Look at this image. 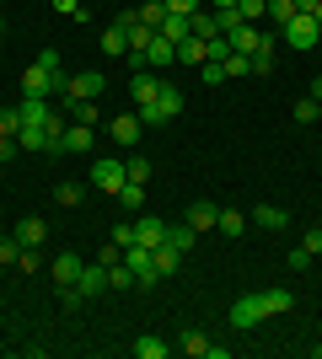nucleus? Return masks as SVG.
Wrapping results in <instances>:
<instances>
[{"instance_id": "f257e3e1", "label": "nucleus", "mask_w": 322, "mask_h": 359, "mask_svg": "<svg viewBox=\"0 0 322 359\" xmlns=\"http://www.w3.org/2000/svg\"><path fill=\"white\" fill-rule=\"evenodd\" d=\"M135 113H140V123H145V129H161V123H172L177 113H183V91L161 81V91H156V102L135 107Z\"/></svg>"}, {"instance_id": "f03ea898", "label": "nucleus", "mask_w": 322, "mask_h": 359, "mask_svg": "<svg viewBox=\"0 0 322 359\" xmlns=\"http://www.w3.org/2000/svg\"><path fill=\"white\" fill-rule=\"evenodd\" d=\"M86 182H92L97 194H107V198H113V194L123 188V182H129V172H123V161H119V156H97V161H92V172H86Z\"/></svg>"}, {"instance_id": "7ed1b4c3", "label": "nucleus", "mask_w": 322, "mask_h": 359, "mask_svg": "<svg viewBox=\"0 0 322 359\" xmlns=\"http://www.w3.org/2000/svg\"><path fill=\"white\" fill-rule=\"evenodd\" d=\"M107 91V75L102 70H76L70 81H65V102H97Z\"/></svg>"}, {"instance_id": "20e7f679", "label": "nucleus", "mask_w": 322, "mask_h": 359, "mask_svg": "<svg viewBox=\"0 0 322 359\" xmlns=\"http://www.w3.org/2000/svg\"><path fill=\"white\" fill-rule=\"evenodd\" d=\"M317 38H322V22H317V16H307V11H295V16H290V27L279 32V43L301 48V54H307V48H317Z\"/></svg>"}, {"instance_id": "39448f33", "label": "nucleus", "mask_w": 322, "mask_h": 359, "mask_svg": "<svg viewBox=\"0 0 322 359\" xmlns=\"http://www.w3.org/2000/svg\"><path fill=\"white\" fill-rule=\"evenodd\" d=\"M102 135H113V145H140L145 123H140V113H113V118L102 123Z\"/></svg>"}, {"instance_id": "423d86ee", "label": "nucleus", "mask_w": 322, "mask_h": 359, "mask_svg": "<svg viewBox=\"0 0 322 359\" xmlns=\"http://www.w3.org/2000/svg\"><path fill=\"white\" fill-rule=\"evenodd\" d=\"M263 316H269V306H263V290H258V295H242L236 306H231V327L247 332V327H258Z\"/></svg>"}, {"instance_id": "0eeeda50", "label": "nucleus", "mask_w": 322, "mask_h": 359, "mask_svg": "<svg viewBox=\"0 0 322 359\" xmlns=\"http://www.w3.org/2000/svg\"><path fill=\"white\" fill-rule=\"evenodd\" d=\"M76 290H81V300H97V295H102V290H107V263H102V257H92V263L81 269Z\"/></svg>"}, {"instance_id": "6e6552de", "label": "nucleus", "mask_w": 322, "mask_h": 359, "mask_svg": "<svg viewBox=\"0 0 322 359\" xmlns=\"http://www.w3.org/2000/svg\"><path fill=\"white\" fill-rule=\"evenodd\" d=\"M135 241H140V247H151V252H156V247H167V220H161V215H140V220H135Z\"/></svg>"}, {"instance_id": "1a4fd4ad", "label": "nucleus", "mask_w": 322, "mask_h": 359, "mask_svg": "<svg viewBox=\"0 0 322 359\" xmlns=\"http://www.w3.org/2000/svg\"><path fill=\"white\" fill-rule=\"evenodd\" d=\"M54 75L43 70V65H27V70H22V97H54Z\"/></svg>"}, {"instance_id": "9d476101", "label": "nucleus", "mask_w": 322, "mask_h": 359, "mask_svg": "<svg viewBox=\"0 0 322 359\" xmlns=\"http://www.w3.org/2000/svg\"><path fill=\"white\" fill-rule=\"evenodd\" d=\"M92 140H97V129H92V123H65L60 150H70V156H86V150H92Z\"/></svg>"}, {"instance_id": "9b49d317", "label": "nucleus", "mask_w": 322, "mask_h": 359, "mask_svg": "<svg viewBox=\"0 0 322 359\" xmlns=\"http://www.w3.org/2000/svg\"><path fill=\"white\" fill-rule=\"evenodd\" d=\"M156 91H161V75H156V70H135V75H129V97H135V107L156 102Z\"/></svg>"}, {"instance_id": "f8f14e48", "label": "nucleus", "mask_w": 322, "mask_h": 359, "mask_svg": "<svg viewBox=\"0 0 322 359\" xmlns=\"http://www.w3.org/2000/svg\"><path fill=\"white\" fill-rule=\"evenodd\" d=\"M81 269H86V257H76V252H60V257H54V263H48V273H54V285H76V279H81Z\"/></svg>"}, {"instance_id": "ddd939ff", "label": "nucleus", "mask_w": 322, "mask_h": 359, "mask_svg": "<svg viewBox=\"0 0 322 359\" xmlns=\"http://www.w3.org/2000/svg\"><path fill=\"white\" fill-rule=\"evenodd\" d=\"M167 65H177V43H167V38L156 32V43L145 48V70H167Z\"/></svg>"}, {"instance_id": "4468645a", "label": "nucleus", "mask_w": 322, "mask_h": 359, "mask_svg": "<svg viewBox=\"0 0 322 359\" xmlns=\"http://www.w3.org/2000/svg\"><path fill=\"white\" fill-rule=\"evenodd\" d=\"M11 236L22 241V247H43V241H48V220H38V215H27V220L16 225Z\"/></svg>"}, {"instance_id": "2eb2a0df", "label": "nucleus", "mask_w": 322, "mask_h": 359, "mask_svg": "<svg viewBox=\"0 0 322 359\" xmlns=\"http://www.w3.org/2000/svg\"><path fill=\"white\" fill-rule=\"evenodd\" d=\"M97 48H102L107 60H123V54H129V32L113 22V27H102V43H97Z\"/></svg>"}, {"instance_id": "dca6fc26", "label": "nucleus", "mask_w": 322, "mask_h": 359, "mask_svg": "<svg viewBox=\"0 0 322 359\" xmlns=\"http://www.w3.org/2000/svg\"><path fill=\"white\" fill-rule=\"evenodd\" d=\"M215 220H220V204H210V198H199V204H194V210H188V225H194V231H215Z\"/></svg>"}, {"instance_id": "f3484780", "label": "nucleus", "mask_w": 322, "mask_h": 359, "mask_svg": "<svg viewBox=\"0 0 322 359\" xmlns=\"http://www.w3.org/2000/svg\"><path fill=\"white\" fill-rule=\"evenodd\" d=\"M156 32H161L167 43H183V38H194V27H188V16H177V11H167V16H161V27H156Z\"/></svg>"}, {"instance_id": "a211bd4d", "label": "nucleus", "mask_w": 322, "mask_h": 359, "mask_svg": "<svg viewBox=\"0 0 322 359\" xmlns=\"http://www.w3.org/2000/svg\"><path fill=\"white\" fill-rule=\"evenodd\" d=\"M113 198H119V210H123V215H140V210H145V182H123Z\"/></svg>"}, {"instance_id": "6ab92c4d", "label": "nucleus", "mask_w": 322, "mask_h": 359, "mask_svg": "<svg viewBox=\"0 0 322 359\" xmlns=\"http://www.w3.org/2000/svg\"><path fill=\"white\" fill-rule=\"evenodd\" d=\"M253 220H258L263 231H285V225H290V215L279 210V204H253Z\"/></svg>"}, {"instance_id": "aec40b11", "label": "nucleus", "mask_w": 322, "mask_h": 359, "mask_svg": "<svg viewBox=\"0 0 322 359\" xmlns=\"http://www.w3.org/2000/svg\"><path fill=\"white\" fill-rule=\"evenodd\" d=\"M86 188H92V182H60V188H54V204H60V210H81Z\"/></svg>"}, {"instance_id": "412c9836", "label": "nucleus", "mask_w": 322, "mask_h": 359, "mask_svg": "<svg viewBox=\"0 0 322 359\" xmlns=\"http://www.w3.org/2000/svg\"><path fill=\"white\" fill-rule=\"evenodd\" d=\"M107 290H119V295H123V290H140L135 285V269H129L123 257H119V263H107Z\"/></svg>"}, {"instance_id": "4be33fe9", "label": "nucleus", "mask_w": 322, "mask_h": 359, "mask_svg": "<svg viewBox=\"0 0 322 359\" xmlns=\"http://www.w3.org/2000/svg\"><path fill=\"white\" fill-rule=\"evenodd\" d=\"M215 231L236 241V236H242V231H247V210H220V220H215Z\"/></svg>"}, {"instance_id": "5701e85b", "label": "nucleus", "mask_w": 322, "mask_h": 359, "mask_svg": "<svg viewBox=\"0 0 322 359\" xmlns=\"http://www.w3.org/2000/svg\"><path fill=\"white\" fill-rule=\"evenodd\" d=\"M172 344H161L156 332H145V338H135V359H167Z\"/></svg>"}, {"instance_id": "b1692460", "label": "nucleus", "mask_w": 322, "mask_h": 359, "mask_svg": "<svg viewBox=\"0 0 322 359\" xmlns=\"http://www.w3.org/2000/svg\"><path fill=\"white\" fill-rule=\"evenodd\" d=\"M290 16H295V0H269V16H263V22H269L274 32H285V27H290Z\"/></svg>"}, {"instance_id": "393cba45", "label": "nucleus", "mask_w": 322, "mask_h": 359, "mask_svg": "<svg viewBox=\"0 0 322 359\" xmlns=\"http://www.w3.org/2000/svg\"><path fill=\"white\" fill-rule=\"evenodd\" d=\"M188 27H194V38H220V27H215V11H210V6H199V11L188 16Z\"/></svg>"}, {"instance_id": "a878e982", "label": "nucleus", "mask_w": 322, "mask_h": 359, "mask_svg": "<svg viewBox=\"0 0 322 359\" xmlns=\"http://www.w3.org/2000/svg\"><path fill=\"white\" fill-rule=\"evenodd\" d=\"M32 65H43V70L54 75V86L65 91V81H70V75H65V60H60V48H43V54H38V60H32Z\"/></svg>"}, {"instance_id": "bb28decb", "label": "nucleus", "mask_w": 322, "mask_h": 359, "mask_svg": "<svg viewBox=\"0 0 322 359\" xmlns=\"http://www.w3.org/2000/svg\"><path fill=\"white\" fill-rule=\"evenodd\" d=\"M194 241H199V231H194V225H167V247H177V252H188V247H194Z\"/></svg>"}, {"instance_id": "cd10ccee", "label": "nucleus", "mask_w": 322, "mask_h": 359, "mask_svg": "<svg viewBox=\"0 0 322 359\" xmlns=\"http://www.w3.org/2000/svg\"><path fill=\"white\" fill-rule=\"evenodd\" d=\"M177 348H183L188 359H210V338H204V332H183V338H177Z\"/></svg>"}, {"instance_id": "c85d7f7f", "label": "nucleus", "mask_w": 322, "mask_h": 359, "mask_svg": "<svg viewBox=\"0 0 322 359\" xmlns=\"http://www.w3.org/2000/svg\"><path fill=\"white\" fill-rule=\"evenodd\" d=\"M177 65H194V70H199L204 65V38H183V43H177Z\"/></svg>"}, {"instance_id": "c756f323", "label": "nucleus", "mask_w": 322, "mask_h": 359, "mask_svg": "<svg viewBox=\"0 0 322 359\" xmlns=\"http://www.w3.org/2000/svg\"><path fill=\"white\" fill-rule=\"evenodd\" d=\"M65 107H70V123H92V129L102 123V107L97 102H65Z\"/></svg>"}, {"instance_id": "7c9ffc66", "label": "nucleus", "mask_w": 322, "mask_h": 359, "mask_svg": "<svg viewBox=\"0 0 322 359\" xmlns=\"http://www.w3.org/2000/svg\"><path fill=\"white\" fill-rule=\"evenodd\" d=\"M177 263H183V252H177V247H156V273H161V279H172V273H177Z\"/></svg>"}, {"instance_id": "2f4dec72", "label": "nucleus", "mask_w": 322, "mask_h": 359, "mask_svg": "<svg viewBox=\"0 0 322 359\" xmlns=\"http://www.w3.org/2000/svg\"><path fill=\"white\" fill-rule=\"evenodd\" d=\"M263 306H269V316H285L295 306V295L290 290H263Z\"/></svg>"}, {"instance_id": "473e14b6", "label": "nucleus", "mask_w": 322, "mask_h": 359, "mask_svg": "<svg viewBox=\"0 0 322 359\" xmlns=\"http://www.w3.org/2000/svg\"><path fill=\"white\" fill-rule=\"evenodd\" d=\"M22 252H27V247H22L16 236H0V269H16V263H22Z\"/></svg>"}, {"instance_id": "72a5a7b5", "label": "nucleus", "mask_w": 322, "mask_h": 359, "mask_svg": "<svg viewBox=\"0 0 322 359\" xmlns=\"http://www.w3.org/2000/svg\"><path fill=\"white\" fill-rule=\"evenodd\" d=\"M161 16H167V6H161V0H145V6H135V22H145V27H161Z\"/></svg>"}, {"instance_id": "f704fd0d", "label": "nucleus", "mask_w": 322, "mask_h": 359, "mask_svg": "<svg viewBox=\"0 0 322 359\" xmlns=\"http://www.w3.org/2000/svg\"><path fill=\"white\" fill-rule=\"evenodd\" d=\"M317 118H322V102H317V97L307 91V97L295 102V123H317Z\"/></svg>"}, {"instance_id": "c9c22d12", "label": "nucleus", "mask_w": 322, "mask_h": 359, "mask_svg": "<svg viewBox=\"0 0 322 359\" xmlns=\"http://www.w3.org/2000/svg\"><path fill=\"white\" fill-rule=\"evenodd\" d=\"M215 27H220V38H231V32L242 27V11H236V6H226V11H215Z\"/></svg>"}, {"instance_id": "e433bc0d", "label": "nucleus", "mask_w": 322, "mask_h": 359, "mask_svg": "<svg viewBox=\"0 0 322 359\" xmlns=\"http://www.w3.org/2000/svg\"><path fill=\"white\" fill-rule=\"evenodd\" d=\"M274 70V48H258V54H247V75H269Z\"/></svg>"}, {"instance_id": "4c0bfd02", "label": "nucleus", "mask_w": 322, "mask_h": 359, "mask_svg": "<svg viewBox=\"0 0 322 359\" xmlns=\"http://www.w3.org/2000/svg\"><path fill=\"white\" fill-rule=\"evenodd\" d=\"M123 172H129V182H151V172H156V166L145 161V156H129V161H123Z\"/></svg>"}, {"instance_id": "58836bf2", "label": "nucleus", "mask_w": 322, "mask_h": 359, "mask_svg": "<svg viewBox=\"0 0 322 359\" xmlns=\"http://www.w3.org/2000/svg\"><path fill=\"white\" fill-rule=\"evenodd\" d=\"M236 11H242V22H263V16H269V0H236Z\"/></svg>"}, {"instance_id": "ea45409f", "label": "nucleus", "mask_w": 322, "mask_h": 359, "mask_svg": "<svg viewBox=\"0 0 322 359\" xmlns=\"http://www.w3.org/2000/svg\"><path fill=\"white\" fill-rule=\"evenodd\" d=\"M220 70H226V81H236V75H247V54H236V48H231L226 60H220Z\"/></svg>"}, {"instance_id": "a19ab883", "label": "nucleus", "mask_w": 322, "mask_h": 359, "mask_svg": "<svg viewBox=\"0 0 322 359\" xmlns=\"http://www.w3.org/2000/svg\"><path fill=\"white\" fill-rule=\"evenodd\" d=\"M0 135H22V113L16 107H0Z\"/></svg>"}, {"instance_id": "79ce46f5", "label": "nucleus", "mask_w": 322, "mask_h": 359, "mask_svg": "<svg viewBox=\"0 0 322 359\" xmlns=\"http://www.w3.org/2000/svg\"><path fill=\"white\" fill-rule=\"evenodd\" d=\"M113 247H135V220H123V225H113Z\"/></svg>"}, {"instance_id": "37998d69", "label": "nucleus", "mask_w": 322, "mask_h": 359, "mask_svg": "<svg viewBox=\"0 0 322 359\" xmlns=\"http://www.w3.org/2000/svg\"><path fill=\"white\" fill-rule=\"evenodd\" d=\"M199 70H204V86H226V70H220V65H215V60H204Z\"/></svg>"}, {"instance_id": "c03bdc74", "label": "nucleus", "mask_w": 322, "mask_h": 359, "mask_svg": "<svg viewBox=\"0 0 322 359\" xmlns=\"http://www.w3.org/2000/svg\"><path fill=\"white\" fill-rule=\"evenodd\" d=\"M54 11H60V16H76V22H86V6H76V0H54Z\"/></svg>"}, {"instance_id": "a18cd8bd", "label": "nucleus", "mask_w": 322, "mask_h": 359, "mask_svg": "<svg viewBox=\"0 0 322 359\" xmlns=\"http://www.w3.org/2000/svg\"><path fill=\"white\" fill-rule=\"evenodd\" d=\"M301 247H307V252H311V257H317V252H322V225H311L307 236H301Z\"/></svg>"}, {"instance_id": "49530a36", "label": "nucleus", "mask_w": 322, "mask_h": 359, "mask_svg": "<svg viewBox=\"0 0 322 359\" xmlns=\"http://www.w3.org/2000/svg\"><path fill=\"white\" fill-rule=\"evenodd\" d=\"M204 0H167V11H177V16H194Z\"/></svg>"}, {"instance_id": "de8ad7c7", "label": "nucleus", "mask_w": 322, "mask_h": 359, "mask_svg": "<svg viewBox=\"0 0 322 359\" xmlns=\"http://www.w3.org/2000/svg\"><path fill=\"white\" fill-rule=\"evenodd\" d=\"M285 263H290V269H295V273H301V269H311V252H307V247H295V252H290V257H285Z\"/></svg>"}, {"instance_id": "09e8293b", "label": "nucleus", "mask_w": 322, "mask_h": 359, "mask_svg": "<svg viewBox=\"0 0 322 359\" xmlns=\"http://www.w3.org/2000/svg\"><path fill=\"white\" fill-rule=\"evenodd\" d=\"M322 0H295V11H317Z\"/></svg>"}, {"instance_id": "8fccbe9b", "label": "nucleus", "mask_w": 322, "mask_h": 359, "mask_svg": "<svg viewBox=\"0 0 322 359\" xmlns=\"http://www.w3.org/2000/svg\"><path fill=\"white\" fill-rule=\"evenodd\" d=\"M226 6H236V0H210V11H226Z\"/></svg>"}, {"instance_id": "3c124183", "label": "nucleus", "mask_w": 322, "mask_h": 359, "mask_svg": "<svg viewBox=\"0 0 322 359\" xmlns=\"http://www.w3.org/2000/svg\"><path fill=\"white\" fill-rule=\"evenodd\" d=\"M311 97H317V102H322V75H317V81H311Z\"/></svg>"}, {"instance_id": "603ef678", "label": "nucleus", "mask_w": 322, "mask_h": 359, "mask_svg": "<svg viewBox=\"0 0 322 359\" xmlns=\"http://www.w3.org/2000/svg\"><path fill=\"white\" fill-rule=\"evenodd\" d=\"M307 16H317V22H322V6H317V11H307Z\"/></svg>"}, {"instance_id": "864d4df0", "label": "nucleus", "mask_w": 322, "mask_h": 359, "mask_svg": "<svg viewBox=\"0 0 322 359\" xmlns=\"http://www.w3.org/2000/svg\"><path fill=\"white\" fill-rule=\"evenodd\" d=\"M0 32H6V22H0Z\"/></svg>"}, {"instance_id": "5fc2aeb1", "label": "nucleus", "mask_w": 322, "mask_h": 359, "mask_svg": "<svg viewBox=\"0 0 322 359\" xmlns=\"http://www.w3.org/2000/svg\"><path fill=\"white\" fill-rule=\"evenodd\" d=\"M161 6H167V0H161Z\"/></svg>"}]
</instances>
